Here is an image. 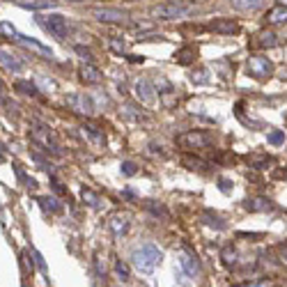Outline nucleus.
<instances>
[{
	"label": "nucleus",
	"mask_w": 287,
	"mask_h": 287,
	"mask_svg": "<svg viewBox=\"0 0 287 287\" xmlns=\"http://www.w3.org/2000/svg\"><path fill=\"white\" fill-rule=\"evenodd\" d=\"M223 262L228 264V267H230V264H234V262H237V251H234L232 246L223 248Z\"/></svg>",
	"instance_id": "obj_31"
},
{
	"label": "nucleus",
	"mask_w": 287,
	"mask_h": 287,
	"mask_svg": "<svg viewBox=\"0 0 287 287\" xmlns=\"http://www.w3.org/2000/svg\"><path fill=\"white\" fill-rule=\"evenodd\" d=\"M129 60H131V62H143V55H140V58H138V55H131Z\"/></svg>",
	"instance_id": "obj_46"
},
{
	"label": "nucleus",
	"mask_w": 287,
	"mask_h": 287,
	"mask_svg": "<svg viewBox=\"0 0 287 287\" xmlns=\"http://www.w3.org/2000/svg\"><path fill=\"white\" fill-rule=\"evenodd\" d=\"M80 198H83V202L88 204V207H94V209L99 207V202H101V200H99V195L94 193L92 188H85V186L80 188Z\"/></svg>",
	"instance_id": "obj_22"
},
{
	"label": "nucleus",
	"mask_w": 287,
	"mask_h": 287,
	"mask_svg": "<svg viewBox=\"0 0 287 287\" xmlns=\"http://www.w3.org/2000/svg\"><path fill=\"white\" fill-rule=\"evenodd\" d=\"M108 46H110V51H113V53H117V55H124V51H127V44H124L122 39H110Z\"/></svg>",
	"instance_id": "obj_33"
},
{
	"label": "nucleus",
	"mask_w": 287,
	"mask_h": 287,
	"mask_svg": "<svg viewBox=\"0 0 287 287\" xmlns=\"http://www.w3.org/2000/svg\"><path fill=\"white\" fill-rule=\"evenodd\" d=\"M16 5L25 10H53L58 7V0H16Z\"/></svg>",
	"instance_id": "obj_15"
},
{
	"label": "nucleus",
	"mask_w": 287,
	"mask_h": 287,
	"mask_svg": "<svg viewBox=\"0 0 287 287\" xmlns=\"http://www.w3.org/2000/svg\"><path fill=\"white\" fill-rule=\"evenodd\" d=\"M170 92H173V90L163 92V104H166V106H175V104H177V99H173V94H170Z\"/></svg>",
	"instance_id": "obj_42"
},
{
	"label": "nucleus",
	"mask_w": 287,
	"mask_h": 287,
	"mask_svg": "<svg viewBox=\"0 0 287 287\" xmlns=\"http://www.w3.org/2000/svg\"><path fill=\"white\" fill-rule=\"evenodd\" d=\"M32 258H35V264H37V267H39V271H46V262H44V258H42V255H39V253H32Z\"/></svg>",
	"instance_id": "obj_41"
},
{
	"label": "nucleus",
	"mask_w": 287,
	"mask_h": 287,
	"mask_svg": "<svg viewBox=\"0 0 287 287\" xmlns=\"http://www.w3.org/2000/svg\"><path fill=\"white\" fill-rule=\"evenodd\" d=\"M285 138H287V136H285V131H282V129H273L271 134H269L267 143L271 145V147H280V145L285 143Z\"/></svg>",
	"instance_id": "obj_26"
},
{
	"label": "nucleus",
	"mask_w": 287,
	"mask_h": 287,
	"mask_svg": "<svg viewBox=\"0 0 287 287\" xmlns=\"http://www.w3.org/2000/svg\"><path fill=\"white\" fill-rule=\"evenodd\" d=\"M230 7L234 12H255L262 7V0H230Z\"/></svg>",
	"instance_id": "obj_18"
},
{
	"label": "nucleus",
	"mask_w": 287,
	"mask_h": 287,
	"mask_svg": "<svg viewBox=\"0 0 287 287\" xmlns=\"http://www.w3.org/2000/svg\"><path fill=\"white\" fill-rule=\"evenodd\" d=\"M177 145L186 149H204L212 145V136L204 131H186V134L177 136Z\"/></svg>",
	"instance_id": "obj_4"
},
{
	"label": "nucleus",
	"mask_w": 287,
	"mask_h": 287,
	"mask_svg": "<svg viewBox=\"0 0 287 287\" xmlns=\"http://www.w3.org/2000/svg\"><path fill=\"white\" fill-rule=\"evenodd\" d=\"M39 83L44 85V88H51V90H58V85L53 83V80H49V78H39Z\"/></svg>",
	"instance_id": "obj_43"
},
{
	"label": "nucleus",
	"mask_w": 287,
	"mask_h": 287,
	"mask_svg": "<svg viewBox=\"0 0 287 287\" xmlns=\"http://www.w3.org/2000/svg\"><path fill=\"white\" fill-rule=\"evenodd\" d=\"M202 223H204V225H209V228H214V230H225V228H228L225 221H223L221 216H216L214 212H204L202 214Z\"/></svg>",
	"instance_id": "obj_21"
},
{
	"label": "nucleus",
	"mask_w": 287,
	"mask_h": 287,
	"mask_svg": "<svg viewBox=\"0 0 287 287\" xmlns=\"http://www.w3.org/2000/svg\"><path fill=\"white\" fill-rule=\"evenodd\" d=\"M124 115H129V117H134V119H140V117H143V113H136L134 106H124Z\"/></svg>",
	"instance_id": "obj_40"
},
{
	"label": "nucleus",
	"mask_w": 287,
	"mask_h": 287,
	"mask_svg": "<svg viewBox=\"0 0 287 287\" xmlns=\"http://www.w3.org/2000/svg\"><path fill=\"white\" fill-rule=\"evenodd\" d=\"M278 255H280V262L287 264V241L278 243Z\"/></svg>",
	"instance_id": "obj_39"
},
{
	"label": "nucleus",
	"mask_w": 287,
	"mask_h": 287,
	"mask_svg": "<svg viewBox=\"0 0 287 287\" xmlns=\"http://www.w3.org/2000/svg\"><path fill=\"white\" fill-rule=\"evenodd\" d=\"M30 136H32V140H35L37 145H42V147H44L46 152H51L53 156H62V149H60V145H58V138H55V134L49 129V127L35 124L32 131H30Z\"/></svg>",
	"instance_id": "obj_2"
},
{
	"label": "nucleus",
	"mask_w": 287,
	"mask_h": 287,
	"mask_svg": "<svg viewBox=\"0 0 287 287\" xmlns=\"http://www.w3.org/2000/svg\"><path fill=\"white\" fill-rule=\"evenodd\" d=\"M248 163H251L253 168L264 170V168H269V163H273V158L271 156H260V154H253V156H248Z\"/></svg>",
	"instance_id": "obj_24"
},
{
	"label": "nucleus",
	"mask_w": 287,
	"mask_h": 287,
	"mask_svg": "<svg viewBox=\"0 0 287 287\" xmlns=\"http://www.w3.org/2000/svg\"><path fill=\"white\" fill-rule=\"evenodd\" d=\"M136 97H138L140 101H143V104H152L154 99H156V94H154V85L149 83V80H138V83H136Z\"/></svg>",
	"instance_id": "obj_12"
},
{
	"label": "nucleus",
	"mask_w": 287,
	"mask_h": 287,
	"mask_svg": "<svg viewBox=\"0 0 287 287\" xmlns=\"http://www.w3.org/2000/svg\"><path fill=\"white\" fill-rule=\"evenodd\" d=\"M14 88L19 90L21 94H28V97H37V92H39V90H37V85L30 83V80H16Z\"/></svg>",
	"instance_id": "obj_23"
},
{
	"label": "nucleus",
	"mask_w": 287,
	"mask_h": 287,
	"mask_svg": "<svg viewBox=\"0 0 287 287\" xmlns=\"http://www.w3.org/2000/svg\"><path fill=\"white\" fill-rule=\"evenodd\" d=\"M0 65L5 67V69L14 71V74H19V71H23V62H21L19 58H14L12 53H7V51H0Z\"/></svg>",
	"instance_id": "obj_16"
},
{
	"label": "nucleus",
	"mask_w": 287,
	"mask_h": 287,
	"mask_svg": "<svg viewBox=\"0 0 287 287\" xmlns=\"http://www.w3.org/2000/svg\"><path fill=\"white\" fill-rule=\"evenodd\" d=\"M94 19L101 21V23H122L127 16L119 10H110V7H104V10H94Z\"/></svg>",
	"instance_id": "obj_10"
},
{
	"label": "nucleus",
	"mask_w": 287,
	"mask_h": 287,
	"mask_svg": "<svg viewBox=\"0 0 287 287\" xmlns=\"http://www.w3.org/2000/svg\"><path fill=\"white\" fill-rule=\"evenodd\" d=\"M80 78H83V83H88V85H99L101 80H104V74H101L92 62H85V65L80 67Z\"/></svg>",
	"instance_id": "obj_8"
},
{
	"label": "nucleus",
	"mask_w": 287,
	"mask_h": 287,
	"mask_svg": "<svg viewBox=\"0 0 287 287\" xmlns=\"http://www.w3.org/2000/svg\"><path fill=\"white\" fill-rule=\"evenodd\" d=\"M138 173V168H136V163H131V161H124L122 163V175H127V177H131V175Z\"/></svg>",
	"instance_id": "obj_34"
},
{
	"label": "nucleus",
	"mask_w": 287,
	"mask_h": 287,
	"mask_svg": "<svg viewBox=\"0 0 287 287\" xmlns=\"http://www.w3.org/2000/svg\"><path fill=\"white\" fill-rule=\"evenodd\" d=\"M209 30L212 32H216V35H234L239 30V23L232 19H216L209 23Z\"/></svg>",
	"instance_id": "obj_7"
},
{
	"label": "nucleus",
	"mask_w": 287,
	"mask_h": 287,
	"mask_svg": "<svg viewBox=\"0 0 287 287\" xmlns=\"http://www.w3.org/2000/svg\"><path fill=\"white\" fill-rule=\"evenodd\" d=\"M67 104L71 106V110H76V113H80V115H94V104H92V99H90L88 94H83V92H74V94H69L67 97Z\"/></svg>",
	"instance_id": "obj_6"
},
{
	"label": "nucleus",
	"mask_w": 287,
	"mask_h": 287,
	"mask_svg": "<svg viewBox=\"0 0 287 287\" xmlns=\"http://www.w3.org/2000/svg\"><path fill=\"white\" fill-rule=\"evenodd\" d=\"M53 188H55V191H58V193H65V188L60 186V182H53Z\"/></svg>",
	"instance_id": "obj_45"
},
{
	"label": "nucleus",
	"mask_w": 287,
	"mask_h": 287,
	"mask_svg": "<svg viewBox=\"0 0 287 287\" xmlns=\"http://www.w3.org/2000/svg\"><path fill=\"white\" fill-rule=\"evenodd\" d=\"M0 88H3V85H0Z\"/></svg>",
	"instance_id": "obj_47"
},
{
	"label": "nucleus",
	"mask_w": 287,
	"mask_h": 287,
	"mask_svg": "<svg viewBox=\"0 0 287 287\" xmlns=\"http://www.w3.org/2000/svg\"><path fill=\"white\" fill-rule=\"evenodd\" d=\"M83 134L88 136V138L92 140L94 145H104V134H101L97 127H90V124H85V127H83Z\"/></svg>",
	"instance_id": "obj_25"
},
{
	"label": "nucleus",
	"mask_w": 287,
	"mask_h": 287,
	"mask_svg": "<svg viewBox=\"0 0 287 287\" xmlns=\"http://www.w3.org/2000/svg\"><path fill=\"white\" fill-rule=\"evenodd\" d=\"M248 74L255 76V78H267L273 74V65L271 60H267L264 55H253L248 58Z\"/></svg>",
	"instance_id": "obj_5"
},
{
	"label": "nucleus",
	"mask_w": 287,
	"mask_h": 287,
	"mask_svg": "<svg viewBox=\"0 0 287 287\" xmlns=\"http://www.w3.org/2000/svg\"><path fill=\"white\" fill-rule=\"evenodd\" d=\"M16 42H19V44H23L25 49L35 51V53H37V55H42V58H51V55H53V51H51L49 46H44L42 42H37V39H30V37L19 35V37H16Z\"/></svg>",
	"instance_id": "obj_11"
},
{
	"label": "nucleus",
	"mask_w": 287,
	"mask_h": 287,
	"mask_svg": "<svg viewBox=\"0 0 287 287\" xmlns=\"http://www.w3.org/2000/svg\"><path fill=\"white\" fill-rule=\"evenodd\" d=\"M74 51L85 60V62H92V53H90V49H85V46H74Z\"/></svg>",
	"instance_id": "obj_35"
},
{
	"label": "nucleus",
	"mask_w": 287,
	"mask_h": 287,
	"mask_svg": "<svg viewBox=\"0 0 287 287\" xmlns=\"http://www.w3.org/2000/svg\"><path fill=\"white\" fill-rule=\"evenodd\" d=\"M115 273H117V278L119 280H129L131 278V271H129V264H124L122 260H115Z\"/></svg>",
	"instance_id": "obj_27"
},
{
	"label": "nucleus",
	"mask_w": 287,
	"mask_h": 287,
	"mask_svg": "<svg viewBox=\"0 0 287 287\" xmlns=\"http://www.w3.org/2000/svg\"><path fill=\"white\" fill-rule=\"evenodd\" d=\"M248 287H269V280H258V282H253V285Z\"/></svg>",
	"instance_id": "obj_44"
},
{
	"label": "nucleus",
	"mask_w": 287,
	"mask_h": 287,
	"mask_svg": "<svg viewBox=\"0 0 287 287\" xmlns=\"http://www.w3.org/2000/svg\"><path fill=\"white\" fill-rule=\"evenodd\" d=\"M193 58H195L193 49H182L177 53V62H179V65H191V62H193Z\"/></svg>",
	"instance_id": "obj_29"
},
{
	"label": "nucleus",
	"mask_w": 287,
	"mask_h": 287,
	"mask_svg": "<svg viewBox=\"0 0 287 287\" xmlns=\"http://www.w3.org/2000/svg\"><path fill=\"white\" fill-rule=\"evenodd\" d=\"M145 207H147L149 212L154 214V216H168V212H166L163 204H156L154 200H147V202H145Z\"/></svg>",
	"instance_id": "obj_30"
},
{
	"label": "nucleus",
	"mask_w": 287,
	"mask_h": 287,
	"mask_svg": "<svg viewBox=\"0 0 287 287\" xmlns=\"http://www.w3.org/2000/svg\"><path fill=\"white\" fill-rule=\"evenodd\" d=\"M218 188H221L223 193H230L232 191V182L230 179H218Z\"/></svg>",
	"instance_id": "obj_38"
},
{
	"label": "nucleus",
	"mask_w": 287,
	"mask_h": 287,
	"mask_svg": "<svg viewBox=\"0 0 287 287\" xmlns=\"http://www.w3.org/2000/svg\"><path fill=\"white\" fill-rule=\"evenodd\" d=\"M184 163H186V168H191V170H204V161H200V158L184 156Z\"/></svg>",
	"instance_id": "obj_32"
},
{
	"label": "nucleus",
	"mask_w": 287,
	"mask_h": 287,
	"mask_svg": "<svg viewBox=\"0 0 287 287\" xmlns=\"http://www.w3.org/2000/svg\"><path fill=\"white\" fill-rule=\"evenodd\" d=\"M108 228H110V232H113L115 237H122V234L129 230V216H124V214H115V216H110Z\"/></svg>",
	"instance_id": "obj_13"
},
{
	"label": "nucleus",
	"mask_w": 287,
	"mask_h": 287,
	"mask_svg": "<svg viewBox=\"0 0 287 287\" xmlns=\"http://www.w3.org/2000/svg\"><path fill=\"white\" fill-rule=\"evenodd\" d=\"M0 30H3V32H7V35H10V37H14V39H16V37H19V32H16V28H14V25H10V23H7V21H3V23H0Z\"/></svg>",
	"instance_id": "obj_37"
},
{
	"label": "nucleus",
	"mask_w": 287,
	"mask_h": 287,
	"mask_svg": "<svg viewBox=\"0 0 287 287\" xmlns=\"http://www.w3.org/2000/svg\"><path fill=\"white\" fill-rule=\"evenodd\" d=\"M255 44L260 46V49H273V46L278 44V37L276 32H271V30H262L258 35V39H255Z\"/></svg>",
	"instance_id": "obj_20"
},
{
	"label": "nucleus",
	"mask_w": 287,
	"mask_h": 287,
	"mask_svg": "<svg viewBox=\"0 0 287 287\" xmlns=\"http://www.w3.org/2000/svg\"><path fill=\"white\" fill-rule=\"evenodd\" d=\"M243 207L248 209V212H271L273 209V202L271 200H267V198H253V200H246V204Z\"/></svg>",
	"instance_id": "obj_17"
},
{
	"label": "nucleus",
	"mask_w": 287,
	"mask_h": 287,
	"mask_svg": "<svg viewBox=\"0 0 287 287\" xmlns=\"http://www.w3.org/2000/svg\"><path fill=\"white\" fill-rule=\"evenodd\" d=\"M267 21L273 25H280V23H287V5H276L269 10L267 14Z\"/></svg>",
	"instance_id": "obj_19"
},
{
	"label": "nucleus",
	"mask_w": 287,
	"mask_h": 287,
	"mask_svg": "<svg viewBox=\"0 0 287 287\" xmlns=\"http://www.w3.org/2000/svg\"><path fill=\"white\" fill-rule=\"evenodd\" d=\"M191 80L202 85V83H209V76H207V71H198V74H191Z\"/></svg>",
	"instance_id": "obj_36"
},
{
	"label": "nucleus",
	"mask_w": 287,
	"mask_h": 287,
	"mask_svg": "<svg viewBox=\"0 0 287 287\" xmlns=\"http://www.w3.org/2000/svg\"><path fill=\"white\" fill-rule=\"evenodd\" d=\"M154 16L158 19H177V16H184L186 14V7H179V5H158L152 10Z\"/></svg>",
	"instance_id": "obj_9"
},
{
	"label": "nucleus",
	"mask_w": 287,
	"mask_h": 287,
	"mask_svg": "<svg viewBox=\"0 0 287 287\" xmlns=\"http://www.w3.org/2000/svg\"><path fill=\"white\" fill-rule=\"evenodd\" d=\"M161 260H163V253L158 251L156 246H152V243L140 246L134 251V264H136V269L143 273H152L154 269L161 264Z\"/></svg>",
	"instance_id": "obj_1"
},
{
	"label": "nucleus",
	"mask_w": 287,
	"mask_h": 287,
	"mask_svg": "<svg viewBox=\"0 0 287 287\" xmlns=\"http://www.w3.org/2000/svg\"><path fill=\"white\" fill-rule=\"evenodd\" d=\"M39 25L44 30H49L53 37H58V39H65L67 30H69V23H67V19L62 14H44L39 16Z\"/></svg>",
	"instance_id": "obj_3"
},
{
	"label": "nucleus",
	"mask_w": 287,
	"mask_h": 287,
	"mask_svg": "<svg viewBox=\"0 0 287 287\" xmlns=\"http://www.w3.org/2000/svg\"><path fill=\"white\" fill-rule=\"evenodd\" d=\"M39 204H42V209H46V212H60V209H62V204H58V200L49 198V195L39 198Z\"/></svg>",
	"instance_id": "obj_28"
},
{
	"label": "nucleus",
	"mask_w": 287,
	"mask_h": 287,
	"mask_svg": "<svg viewBox=\"0 0 287 287\" xmlns=\"http://www.w3.org/2000/svg\"><path fill=\"white\" fill-rule=\"evenodd\" d=\"M179 264H182L184 273L191 276V278H195L200 273V264H198V260H195L191 253H182V255H179Z\"/></svg>",
	"instance_id": "obj_14"
}]
</instances>
